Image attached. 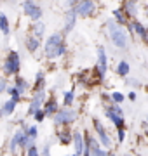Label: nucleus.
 Wrapping results in <instances>:
<instances>
[{
  "label": "nucleus",
  "instance_id": "nucleus-1",
  "mask_svg": "<svg viewBox=\"0 0 148 156\" xmlns=\"http://www.w3.org/2000/svg\"><path fill=\"white\" fill-rule=\"evenodd\" d=\"M44 50H46V56L49 59H56V57H61L65 52H66V45L63 42V37L59 33L51 35L49 38L46 40V45H44Z\"/></svg>",
  "mask_w": 148,
  "mask_h": 156
},
{
  "label": "nucleus",
  "instance_id": "nucleus-2",
  "mask_svg": "<svg viewBox=\"0 0 148 156\" xmlns=\"http://www.w3.org/2000/svg\"><path fill=\"white\" fill-rule=\"evenodd\" d=\"M106 30H108L110 38H112V42H113V45L117 47V49L125 50L127 47H129L127 33L124 31V28H122L120 24H117L115 21H108V23H106Z\"/></svg>",
  "mask_w": 148,
  "mask_h": 156
},
{
  "label": "nucleus",
  "instance_id": "nucleus-3",
  "mask_svg": "<svg viewBox=\"0 0 148 156\" xmlns=\"http://www.w3.org/2000/svg\"><path fill=\"white\" fill-rule=\"evenodd\" d=\"M77 118H79L77 109H73V108H61V109H57L54 113L52 120H54V123L57 127H68L73 122H77Z\"/></svg>",
  "mask_w": 148,
  "mask_h": 156
},
{
  "label": "nucleus",
  "instance_id": "nucleus-4",
  "mask_svg": "<svg viewBox=\"0 0 148 156\" xmlns=\"http://www.w3.org/2000/svg\"><path fill=\"white\" fill-rule=\"evenodd\" d=\"M92 127H94V132H96L98 135V142H99V146H101L103 149L110 151L112 149V146H113V140H112V137H110V134L106 132V128H105V125H103L101 120H98V118H92Z\"/></svg>",
  "mask_w": 148,
  "mask_h": 156
},
{
  "label": "nucleus",
  "instance_id": "nucleus-5",
  "mask_svg": "<svg viewBox=\"0 0 148 156\" xmlns=\"http://www.w3.org/2000/svg\"><path fill=\"white\" fill-rule=\"evenodd\" d=\"M105 115L108 118L110 122L115 125V128L119 130V128H124L125 127V118H124V111H122V108L120 104H110V106L105 108Z\"/></svg>",
  "mask_w": 148,
  "mask_h": 156
},
{
  "label": "nucleus",
  "instance_id": "nucleus-6",
  "mask_svg": "<svg viewBox=\"0 0 148 156\" xmlns=\"http://www.w3.org/2000/svg\"><path fill=\"white\" fill-rule=\"evenodd\" d=\"M19 66H21V62H19V54L11 50L9 54H7L6 61H4V73H6L7 76H12V75H17L19 73Z\"/></svg>",
  "mask_w": 148,
  "mask_h": 156
},
{
  "label": "nucleus",
  "instance_id": "nucleus-7",
  "mask_svg": "<svg viewBox=\"0 0 148 156\" xmlns=\"http://www.w3.org/2000/svg\"><path fill=\"white\" fill-rule=\"evenodd\" d=\"M23 12L35 23L42 19V9H40V5H39V0H24L23 2Z\"/></svg>",
  "mask_w": 148,
  "mask_h": 156
},
{
  "label": "nucleus",
  "instance_id": "nucleus-8",
  "mask_svg": "<svg viewBox=\"0 0 148 156\" xmlns=\"http://www.w3.org/2000/svg\"><path fill=\"white\" fill-rule=\"evenodd\" d=\"M75 11L77 16H82V17H89L96 12V2L94 0H80L79 4L75 7H72Z\"/></svg>",
  "mask_w": 148,
  "mask_h": 156
},
{
  "label": "nucleus",
  "instance_id": "nucleus-9",
  "mask_svg": "<svg viewBox=\"0 0 148 156\" xmlns=\"http://www.w3.org/2000/svg\"><path fill=\"white\" fill-rule=\"evenodd\" d=\"M44 102H46V90L35 92V95L31 97V101H30V106H28V116H31V115H33L35 111L42 109Z\"/></svg>",
  "mask_w": 148,
  "mask_h": 156
},
{
  "label": "nucleus",
  "instance_id": "nucleus-10",
  "mask_svg": "<svg viewBox=\"0 0 148 156\" xmlns=\"http://www.w3.org/2000/svg\"><path fill=\"white\" fill-rule=\"evenodd\" d=\"M106 68H108V57H106L105 47H98V66H96L98 78H105Z\"/></svg>",
  "mask_w": 148,
  "mask_h": 156
},
{
  "label": "nucleus",
  "instance_id": "nucleus-11",
  "mask_svg": "<svg viewBox=\"0 0 148 156\" xmlns=\"http://www.w3.org/2000/svg\"><path fill=\"white\" fill-rule=\"evenodd\" d=\"M72 146H73V154L75 156H82V153H84V135H82L80 130H73Z\"/></svg>",
  "mask_w": 148,
  "mask_h": 156
},
{
  "label": "nucleus",
  "instance_id": "nucleus-12",
  "mask_svg": "<svg viewBox=\"0 0 148 156\" xmlns=\"http://www.w3.org/2000/svg\"><path fill=\"white\" fill-rule=\"evenodd\" d=\"M57 140L61 146H72V135H73V130H70L68 127H61V130L56 132Z\"/></svg>",
  "mask_w": 148,
  "mask_h": 156
},
{
  "label": "nucleus",
  "instance_id": "nucleus-13",
  "mask_svg": "<svg viewBox=\"0 0 148 156\" xmlns=\"http://www.w3.org/2000/svg\"><path fill=\"white\" fill-rule=\"evenodd\" d=\"M89 156H108V151L103 149L98 139H94L91 135V140H89Z\"/></svg>",
  "mask_w": 148,
  "mask_h": 156
},
{
  "label": "nucleus",
  "instance_id": "nucleus-14",
  "mask_svg": "<svg viewBox=\"0 0 148 156\" xmlns=\"http://www.w3.org/2000/svg\"><path fill=\"white\" fill-rule=\"evenodd\" d=\"M12 87H14V90H16V94L19 95V97H24V95L28 94V89H30L28 82L21 76H16V83L12 85Z\"/></svg>",
  "mask_w": 148,
  "mask_h": 156
},
{
  "label": "nucleus",
  "instance_id": "nucleus-15",
  "mask_svg": "<svg viewBox=\"0 0 148 156\" xmlns=\"http://www.w3.org/2000/svg\"><path fill=\"white\" fill-rule=\"evenodd\" d=\"M75 21H77L75 11L73 9L66 11V14H65V30H63V33H70V31L73 30V26H75Z\"/></svg>",
  "mask_w": 148,
  "mask_h": 156
},
{
  "label": "nucleus",
  "instance_id": "nucleus-16",
  "mask_svg": "<svg viewBox=\"0 0 148 156\" xmlns=\"http://www.w3.org/2000/svg\"><path fill=\"white\" fill-rule=\"evenodd\" d=\"M44 109H42V111H44V115H46V118L49 116H54V113L57 111V109H59V104H57V101L54 99V97H52V99H49V101H46V102H44Z\"/></svg>",
  "mask_w": 148,
  "mask_h": 156
},
{
  "label": "nucleus",
  "instance_id": "nucleus-17",
  "mask_svg": "<svg viewBox=\"0 0 148 156\" xmlns=\"http://www.w3.org/2000/svg\"><path fill=\"white\" fill-rule=\"evenodd\" d=\"M21 135H23V128H17L16 132H14V135H12L11 142H9V153H11V154H16L17 147H19V139H21Z\"/></svg>",
  "mask_w": 148,
  "mask_h": 156
},
{
  "label": "nucleus",
  "instance_id": "nucleus-18",
  "mask_svg": "<svg viewBox=\"0 0 148 156\" xmlns=\"http://www.w3.org/2000/svg\"><path fill=\"white\" fill-rule=\"evenodd\" d=\"M17 102H19V101H17V99H12V97H9V99L4 102V106L0 108V109H2V113H4V116H11L12 113H14V109H16Z\"/></svg>",
  "mask_w": 148,
  "mask_h": 156
},
{
  "label": "nucleus",
  "instance_id": "nucleus-19",
  "mask_svg": "<svg viewBox=\"0 0 148 156\" xmlns=\"http://www.w3.org/2000/svg\"><path fill=\"white\" fill-rule=\"evenodd\" d=\"M129 26H131V30H132V31H134V33H136L141 40H146V28H145V24H143L141 21H132Z\"/></svg>",
  "mask_w": 148,
  "mask_h": 156
},
{
  "label": "nucleus",
  "instance_id": "nucleus-20",
  "mask_svg": "<svg viewBox=\"0 0 148 156\" xmlns=\"http://www.w3.org/2000/svg\"><path fill=\"white\" fill-rule=\"evenodd\" d=\"M124 14H127L129 17H136L138 16V4L136 0H125L124 2Z\"/></svg>",
  "mask_w": 148,
  "mask_h": 156
},
{
  "label": "nucleus",
  "instance_id": "nucleus-21",
  "mask_svg": "<svg viewBox=\"0 0 148 156\" xmlns=\"http://www.w3.org/2000/svg\"><path fill=\"white\" fill-rule=\"evenodd\" d=\"M44 87H46V75H44L42 71H39L37 75H35V87H33V90H35V92L46 90Z\"/></svg>",
  "mask_w": 148,
  "mask_h": 156
},
{
  "label": "nucleus",
  "instance_id": "nucleus-22",
  "mask_svg": "<svg viewBox=\"0 0 148 156\" xmlns=\"http://www.w3.org/2000/svg\"><path fill=\"white\" fill-rule=\"evenodd\" d=\"M75 99V90H68V92H63V108H72Z\"/></svg>",
  "mask_w": 148,
  "mask_h": 156
},
{
  "label": "nucleus",
  "instance_id": "nucleus-23",
  "mask_svg": "<svg viewBox=\"0 0 148 156\" xmlns=\"http://www.w3.org/2000/svg\"><path fill=\"white\" fill-rule=\"evenodd\" d=\"M129 71H131L129 62H127V61H119V64H117V73H119L120 76H127Z\"/></svg>",
  "mask_w": 148,
  "mask_h": 156
},
{
  "label": "nucleus",
  "instance_id": "nucleus-24",
  "mask_svg": "<svg viewBox=\"0 0 148 156\" xmlns=\"http://www.w3.org/2000/svg\"><path fill=\"white\" fill-rule=\"evenodd\" d=\"M30 146H35V139H30L28 135L24 134L23 132V135H21V139H19V147H21V149H28Z\"/></svg>",
  "mask_w": 148,
  "mask_h": 156
},
{
  "label": "nucleus",
  "instance_id": "nucleus-25",
  "mask_svg": "<svg viewBox=\"0 0 148 156\" xmlns=\"http://www.w3.org/2000/svg\"><path fill=\"white\" fill-rule=\"evenodd\" d=\"M26 47H28L30 52H37L39 47H40V40L35 38V37H28V38H26Z\"/></svg>",
  "mask_w": 148,
  "mask_h": 156
},
{
  "label": "nucleus",
  "instance_id": "nucleus-26",
  "mask_svg": "<svg viewBox=\"0 0 148 156\" xmlns=\"http://www.w3.org/2000/svg\"><path fill=\"white\" fill-rule=\"evenodd\" d=\"M113 17H115V23L120 24V26L127 23V16H125L124 11H120V9H115V11H113Z\"/></svg>",
  "mask_w": 148,
  "mask_h": 156
},
{
  "label": "nucleus",
  "instance_id": "nucleus-27",
  "mask_svg": "<svg viewBox=\"0 0 148 156\" xmlns=\"http://www.w3.org/2000/svg\"><path fill=\"white\" fill-rule=\"evenodd\" d=\"M44 31H46V24L42 21H37L35 23V28H33V37L35 38H40L44 35Z\"/></svg>",
  "mask_w": 148,
  "mask_h": 156
},
{
  "label": "nucleus",
  "instance_id": "nucleus-28",
  "mask_svg": "<svg viewBox=\"0 0 148 156\" xmlns=\"http://www.w3.org/2000/svg\"><path fill=\"white\" fill-rule=\"evenodd\" d=\"M0 30L4 31V35L11 33V30H9V19H7L6 14H0Z\"/></svg>",
  "mask_w": 148,
  "mask_h": 156
},
{
  "label": "nucleus",
  "instance_id": "nucleus-29",
  "mask_svg": "<svg viewBox=\"0 0 148 156\" xmlns=\"http://www.w3.org/2000/svg\"><path fill=\"white\" fill-rule=\"evenodd\" d=\"M124 94H122V92H113V94H112V102H113V104H120V102H124Z\"/></svg>",
  "mask_w": 148,
  "mask_h": 156
},
{
  "label": "nucleus",
  "instance_id": "nucleus-30",
  "mask_svg": "<svg viewBox=\"0 0 148 156\" xmlns=\"http://www.w3.org/2000/svg\"><path fill=\"white\" fill-rule=\"evenodd\" d=\"M31 118H33L37 123H42L44 120H46V115H44V111H42V109H39V111H35L33 115H31Z\"/></svg>",
  "mask_w": 148,
  "mask_h": 156
},
{
  "label": "nucleus",
  "instance_id": "nucleus-31",
  "mask_svg": "<svg viewBox=\"0 0 148 156\" xmlns=\"http://www.w3.org/2000/svg\"><path fill=\"white\" fill-rule=\"evenodd\" d=\"M26 156H40V149L37 146H30L26 149Z\"/></svg>",
  "mask_w": 148,
  "mask_h": 156
},
{
  "label": "nucleus",
  "instance_id": "nucleus-32",
  "mask_svg": "<svg viewBox=\"0 0 148 156\" xmlns=\"http://www.w3.org/2000/svg\"><path fill=\"white\" fill-rule=\"evenodd\" d=\"M117 139H119L120 144L124 142V139H125V130L124 128H119V130H117Z\"/></svg>",
  "mask_w": 148,
  "mask_h": 156
},
{
  "label": "nucleus",
  "instance_id": "nucleus-33",
  "mask_svg": "<svg viewBox=\"0 0 148 156\" xmlns=\"http://www.w3.org/2000/svg\"><path fill=\"white\" fill-rule=\"evenodd\" d=\"M7 87H9V85H7V80L6 78H0V94H4Z\"/></svg>",
  "mask_w": 148,
  "mask_h": 156
},
{
  "label": "nucleus",
  "instance_id": "nucleus-34",
  "mask_svg": "<svg viewBox=\"0 0 148 156\" xmlns=\"http://www.w3.org/2000/svg\"><path fill=\"white\" fill-rule=\"evenodd\" d=\"M40 156H51V146L49 144L44 146V149L40 151Z\"/></svg>",
  "mask_w": 148,
  "mask_h": 156
},
{
  "label": "nucleus",
  "instance_id": "nucleus-35",
  "mask_svg": "<svg viewBox=\"0 0 148 156\" xmlns=\"http://www.w3.org/2000/svg\"><path fill=\"white\" fill-rule=\"evenodd\" d=\"M127 97H129V101H132V102H134V101H136V97H138V94L132 90V92H129V95H127Z\"/></svg>",
  "mask_w": 148,
  "mask_h": 156
},
{
  "label": "nucleus",
  "instance_id": "nucleus-36",
  "mask_svg": "<svg viewBox=\"0 0 148 156\" xmlns=\"http://www.w3.org/2000/svg\"><path fill=\"white\" fill-rule=\"evenodd\" d=\"M127 83H129V85H136V87H139V82H138V80H132V78H129V80H127Z\"/></svg>",
  "mask_w": 148,
  "mask_h": 156
},
{
  "label": "nucleus",
  "instance_id": "nucleus-37",
  "mask_svg": "<svg viewBox=\"0 0 148 156\" xmlns=\"http://www.w3.org/2000/svg\"><path fill=\"white\" fill-rule=\"evenodd\" d=\"M80 0H68V5H72V7H75L77 4H79Z\"/></svg>",
  "mask_w": 148,
  "mask_h": 156
},
{
  "label": "nucleus",
  "instance_id": "nucleus-38",
  "mask_svg": "<svg viewBox=\"0 0 148 156\" xmlns=\"http://www.w3.org/2000/svg\"><path fill=\"white\" fill-rule=\"evenodd\" d=\"M2 116H4V113H2V109H0V120H2Z\"/></svg>",
  "mask_w": 148,
  "mask_h": 156
},
{
  "label": "nucleus",
  "instance_id": "nucleus-39",
  "mask_svg": "<svg viewBox=\"0 0 148 156\" xmlns=\"http://www.w3.org/2000/svg\"><path fill=\"white\" fill-rule=\"evenodd\" d=\"M108 156H117V154H113V153H110V151H108Z\"/></svg>",
  "mask_w": 148,
  "mask_h": 156
},
{
  "label": "nucleus",
  "instance_id": "nucleus-40",
  "mask_svg": "<svg viewBox=\"0 0 148 156\" xmlns=\"http://www.w3.org/2000/svg\"><path fill=\"white\" fill-rule=\"evenodd\" d=\"M63 156H75V154H63Z\"/></svg>",
  "mask_w": 148,
  "mask_h": 156
}]
</instances>
